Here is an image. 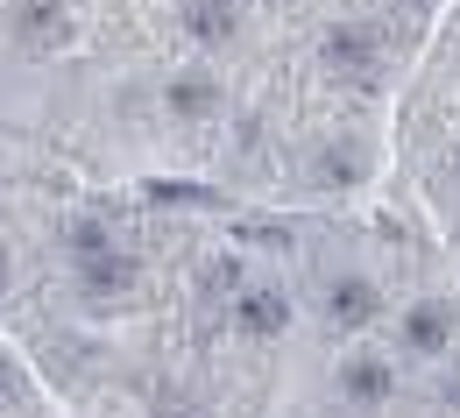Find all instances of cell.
<instances>
[{
	"mask_svg": "<svg viewBox=\"0 0 460 418\" xmlns=\"http://www.w3.org/2000/svg\"><path fill=\"white\" fill-rule=\"evenodd\" d=\"M333 397H341L347 412L390 405V397H397V361L376 355V348H347V355L333 361Z\"/></svg>",
	"mask_w": 460,
	"mask_h": 418,
	"instance_id": "obj_1",
	"label": "cell"
},
{
	"mask_svg": "<svg viewBox=\"0 0 460 418\" xmlns=\"http://www.w3.org/2000/svg\"><path fill=\"white\" fill-rule=\"evenodd\" d=\"M454 341H460V319H454V305H447V298H411V305H403L397 348L411 361H447V355H454Z\"/></svg>",
	"mask_w": 460,
	"mask_h": 418,
	"instance_id": "obj_2",
	"label": "cell"
},
{
	"mask_svg": "<svg viewBox=\"0 0 460 418\" xmlns=\"http://www.w3.org/2000/svg\"><path fill=\"white\" fill-rule=\"evenodd\" d=\"M14 43L29 50V58H58L64 43L78 36V22H71V7L64 0H14Z\"/></svg>",
	"mask_w": 460,
	"mask_h": 418,
	"instance_id": "obj_3",
	"label": "cell"
},
{
	"mask_svg": "<svg viewBox=\"0 0 460 418\" xmlns=\"http://www.w3.org/2000/svg\"><path fill=\"white\" fill-rule=\"evenodd\" d=\"M227 319H234V334H241V341H277V334L290 326V298L277 291V284H255V277H248V284H241V298L227 305Z\"/></svg>",
	"mask_w": 460,
	"mask_h": 418,
	"instance_id": "obj_4",
	"label": "cell"
},
{
	"mask_svg": "<svg viewBox=\"0 0 460 418\" xmlns=\"http://www.w3.org/2000/svg\"><path fill=\"white\" fill-rule=\"evenodd\" d=\"M376 312H383V291H376L361 270H341V277H326V319H333L341 334H361V326H376Z\"/></svg>",
	"mask_w": 460,
	"mask_h": 418,
	"instance_id": "obj_5",
	"label": "cell"
},
{
	"mask_svg": "<svg viewBox=\"0 0 460 418\" xmlns=\"http://www.w3.org/2000/svg\"><path fill=\"white\" fill-rule=\"evenodd\" d=\"M164 107H171L177 120H206V114H220V78H213L206 64H184L171 85H164Z\"/></svg>",
	"mask_w": 460,
	"mask_h": 418,
	"instance_id": "obj_6",
	"label": "cell"
},
{
	"mask_svg": "<svg viewBox=\"0 0 460 418\" xmlns=\"http://www.w3.org/2000/svg\"><path fill=\"white\" fill-rule=\"evenodd\" d=\"M78 284H85L93 298H120V291H135V284H142V262H135L128 248H107V255L78 262Z\"/></svg>",
	"mask_w": 460,
	"mask_h": 418,
	"instance_id": "obj_7",
	"label": "cell"
},
{
	"mask_svg": "<svg viewBox=\"0 0 460 418\" xmlns=\"http://www.w3.org/2000/svg\"><path fill=\"white\" fill-rule=\"evenodd\" d=\"M326 64H333L341 78H368V64H376V29H361V22L326 29Z\"/></svg>",
	"mask_w": 460,
	"mask_h": 418,
	"instance_id": "obj_8",
	"label": "cell"
},
{
	"mask_svg": "<svg viewBox=\"0 0 460 418\" xmlns=\"http://www.w3.org/2000/svg\"><path fill=\"white\" fill-rule=\"evenodd\" d=\"M184 29H191V43H227L234 0H184Z\"/></svg>",
	"mask_w": 460,
	"mask_h": 418,
	"instance_id": "obj_9",
	"label": "cell"
},
{
	"mask_svg": "<svg viewBox=\"0 0 460 418\" xmlns=\"http://www.w3.org/2000/svg\"><path fill=\"white\" fill-rule=\"evenodd\" d=\"M241 284H248V270H241L234 255H213V262L199 270V298L213 305V312H220V305H234V298H241Z\"/></svg>",
	"mask_w": 460,
	"mask_h": 418,
	"instance_id": "obj_10",
	"label": "cell"
},
{
	"mask_svg": "<svg viewBox=\"0 0 460 418\" xmlns=\"http://www.w3.org/2000/svg\"><path fill=\"white\" fill-rule=\"evenodd\" d=\"M64 248H71L78 262H93V255H107V248H114V227L85 213V220H71V227H64Z\"/></svg>",
	"mask_w": 460,
	"mask_h": 418,
	"instance_id": "obj_11",
	"label": "cell"
},
{
	"mask_svg": "<svg viewBox=\"0 0 460 418\" xmlns=\"http://www.w3.org/2000/svg\"><path fill=\"white\" fill-rule=\"evenodd\" d=\"M439 405L460 412V355H447V376H439Z\"/></svg>",
	"mask_w": 460,
	"mask_h": 418,
	"instance_id": "obj_12",
	"label": "cell"
},
{
	"mask_svg": "<svg viewBox=\"0 0 460 418\" xmlns=\"http://www.w3.org/2000/svg\"><path fill=\"white\" fill-rule=\"evenodd\" d=\"M326 178H333V184H354V178H361V171H354V149H333V156H326Z\"/></svg>",
	"mask_w": 460,
	"mask_h": 418,
	"instance_id": "obj_13",
	"label": "cell"
},
{
	"mask_svg": "<svg viewBox=\"0 0 460 418\" xmlns=\"http://www.w3.org/2000/svg\"><path fill=\"white\" fill-rule=\"evenodd\" d=\"M14 390H22V369H14V361L0 355V405H7V397H14Z\"/></svg>",
	"mask_w": 460,
	"mask_h": 418,
	"instance_id": "obj_14",
	"label": "cell"
},
{
	"mask_svg": "<svg viewBox=\"0 0 460 418\" xmlns=\"http://www.w3.org/2000/svg\"><path fill=\"white\" fill-rule=\"evenodd\" d=\"M156 418H206V412H199V405H184V397H164V405H156Z\"/></svg>",
	"mask_w": 460,
	"mask_h": 418,
	"instance_id": "obj_15",
	"label": "cell"
},
{
	"mask_svg": "<svg viewBox=\"0 0 460 418\" xmlns=\"http://www.w3.org/2000/svg\"><path fill=\"white\" fill-rule=\"evenodd\" d=\"M0 291H7V262H0Z\"/></svg>",
	"mask_w": 460,
	"mask_h": 418,
	"instance_id": "obj_16",
	"label": "cell"
}]
</instances>
